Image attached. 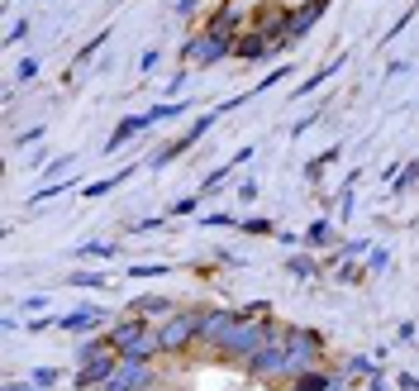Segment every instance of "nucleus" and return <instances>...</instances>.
Instances as JSON below:
<instances>
[{
    "instance_id": "nucleus-21",
    "label": "nucleus",
    "mask_w": 419,
    "mask_h": 391,
    "mask_svg": "<svg viewBox=\"0 0 419 391\" xmlns=\"http://www.w3.org/2000/svg\"><path fill=\"white\" fill-rule=\"evenodd\" d=\"M186 110H191V101H172V105H153V110H148V120H153V125H162V120H177V115H186Z\"/></svg>"
},
{
    "instance_id": "nucleus-30",
    "label": "nucleus",
    "mask_w": 419,
    "mask_h": 391,
    "mask_svg": "<svg viewBox=\"0 0 419 391\" xmlns=\"http://www.w3.org/2000/svg\"><path fill=\"white\" fill-rule=\"evenodd\" d=\"M167 267L162 262H138V267H129V277H162Z\"/></svg>"
},
{
    "instance_id": "nucleus-26",
    "label": "nucleus",
    "mask_w": 419,
    "mask_h": 391,
    "mask_svg": "<svg viewBox=\"0 0 419 391\" xmlns=\"http://www.w3.org/2000/svg\"><path fill=\"white\" fill-rule=\"evenodd\" d=\"M391 267V253L386 248H367V272H386Z\"/></svg>"
},
{
    "instance_id": "nucleus-40",
    "label": "nucleus",
    "mask_w": 419,
    "mask_h": 391,
    "mask_svg": "<svg viewBox=\"0 0 419 391\" xmlns=\"http://www.w3.org/2000/svg\"><path fill=\"white\" fill-rule=\"evenodd\" d=\"M24 34H29V20H20V24L10 29V34H5V38H10V43H20V38H24Z\"/></svg>"
},
{
    "instance_id": "nucleus-17",
    "label": "nucleus",
    "mask_w": 419,
    "mask_h": 391,
    "mask_svg": "<svg viewBox=\"0 0 419 391\" xmlns=\"http://www.w3.org/2000/svg\"><path fill=\"white\" fill-rule=\"evenodd\" d=\"M339 67H343V52H339V57H329V62H324V67H319V72H314L310 81H300V96H310V91H319V86H324V81L334 77Z\"/></svg>"
},
{
    "instance_id": "nucleus-34",
    "label": "nucleus",
    "mask_w": 419,
    "mask_h": 391,
    "mask_svg": "<svg viewBox=\"0 0 419 391\" xmlns=\"http://www.w3.org/2000/svg\"><path fill=\"white\" fill-rule=\"evenodd\" d=\"M38 77V57H24V62H20V81H34Z\"/></svg>"
},
{
    "instance_id": "nucleus-27",
    "label": "nucleus",
    "mask_w": 419,
    "mask_h": 391,
    "mask_svg": "<svg viewBox=\"0 0 419 391\" xmlns=\"http://www.w3.org/2000/svg\"><path fill=\"white\" fill-rule=\"evenodd\" d=\"M334 157H339V148H329V153H319V157H314V162H310V167H305V177H310V182H314V177H319V172H324V167H329Z\"/></svg>"
},
{
    "instance_id": "nucleus-2",
    "label": "nucleus",
    "mask_w": 419,
    "mask_h": 391,
    "mask_svg": "<svg viewBox=\"0 0 419 391\" xmlns=\"http://www.w3.org/2000/svg\"><path fill=\"white\" fill-rule=\"evenodd\" d=\"M272 334H277L272 315H258V320H253V315H243V320L234 325V334H229V339L214 348V358H229V363H248V358H253V353H258V348H262L267 339H272Z\"/></svg>"
},
{
    "instance_id": "nucleus-24",
    "label": "nucleus",
    "mask_w": 419,
    "mask_h": 391,
    "mask_svg": "<svg viewBox=\"0 0 419 391\" xmlns=\"http://www.w3.org/2000/svg\"><path fill=\"white\" fill-rule=\"evenodd\" d=\"M77 253H81V258H115V243H101V239H91V243H81Z\"/></svg>"
},
{
    "instance_id": "nucleus-5",
    "label": "nucleus",
    "mask_w": 419,
    "mask_h": 391,
    "mask_svg": "<svg viewBox=\"0 0 419 391\" xmlns=\"http://www.w3.org/2000/svg\"><path fill=\"white\" fill-rule=\"evenodd\" d=\"M234 43L229 34H214V29H200V34H191L182 43V62H196V67H214V62H224V57H234Z\"/></svg>"
},
{
    "instance_id": "nucleus-41",
    "label": "nucleus",
    "mask_w": 419,
    "mask_h": 391,
    "mask_svg": "<svg viewBox=\"0 0 419 391\" xmlns=\"http://www.w3.org/2000/svg\"><path fill=\"white\" fill-rule=\"evenodd\" d=\"M138 67H143V72H153V67H157V48L143 52V57H138Z\"/></svg>"
},
{
    "instance_id": "nucleus-31",
    "label": "nucleus",
    "mask_w": 419,
    "mask_h": 391,
    "mask_svg": "<svg viewBox=\"0 0 419 391\" xmlns=\"http://www.w3.org/2000/svg\"><path fill=\"white\" fill-rule=\"evenodd\" d=\"M410 182H419V162H410V167H400V177H395V191H405Z\"/></svg>"
},
{
    "instance_id": "nucleus-1",
    "label": "nucleus",
    "mask_w": 419,
    "mask_h": 391,
    "mask_svg": "<svg viewBox=\"0 0 419 391\" xmlns=\"http://www.w3.org/2000/svg\"><path fill=\"white\" fill-rule=\"evenodd\" d=\"M105 334H110V343H115L119 358H148V363H153L157 353H162L157 325H153V320H143V315H124V320H115Z\"/></svg>"
},
{
    "instance_id": "nucleus-37",
    "label": "nucleus",
    "mask_w": 419,
    "mask_h": 391,
    "mask_svg": "<svg viewBox=\"0 0 419 391\" xmlns=\"http://www.w3.org/2000/svg\"><path fill=\"white\" fill-rule=\"evenodd\" d=\"M191 210H196V196H182V201L172 206V215H191Z\"/></svg>"
},
{
    "instance_id": "nucleus-11",
    "label": "nucleus",
    "mask_w": 419,
    "mask_h": 391,
    "mask_svg": "<svg viewBox=\"0 0 419 391\" xmlns=\"http://www.w3.org/2000/svg\"><path fill=\"white\" fill-rule=\"evenodd\" d=\"M334 0H305L300 10H291V20H286V43H295V38H305L314 24H319V15L329 10Z\"/></svg>"
},
{
    "instance_id": "nucleus-38",
    "label": "nucleus",
    "mask_w": 419,
    "mask_h": 391,
    "mask_svg": "<svg viewBox=\"0 0 419 391\" xmlns=\"http://www.w3.org/2000/svg\"><path fill=\"white\" fill-rule=\"evenodd\" d=\"M205 225H214V229H219V225H238L234 215H224V210H219V215H205Z\"/></svg>"
},
{
    "instance_id": "nucleus-13",
    "label": "nucleus",
    "mask_w": 419,
    "mask_h": 391,
    "mask_svg": "<svg viewBox=\"0 0 419 391\" xmlns=\"http://www.w3.org/2000/svg\"><path fill=\"white\" fill-rule=\"evenodd\" d=\"M267 52H277V43H272L262 29H248V34H238L234 57H243V62H258V57H267Z\"/></svg>"
},
{
    "instance_id": "nucleus-12",
    "label": "nucleus",
    "mask_w": 419,
    "mask_h": 391,
    "mask_svg": "<svg viewBox=\"0 0 419 391\" xmlns=\"http://www.w3.org/2000/svg\"><path fill=\"white\" fill-rule=\"evenodd\" d=\"M143 129H153V120H148V110H143V115H124V120L115 125V134L105 138V153H119V148L129 143L133 134H143Z\"/></svg>"
},
{
    "instance_id": "nucleus-28",
    "label": "nucleus",
    "mask_w": 419,
    "mask_h": 391,
    "mask_svg": "<svg viewBox=\"0 0 419 391\" xmlns=\"http://www.w3.org/2000/svg\"><path fill=\"white\" fill-rule=\"evenodd\" d=\"M105 38H110V29H101V34H96V38H91V43H86V48L77 52V62H91V57L101 52V43H105Z\"/></svg>"
},
{
    "instance_id": "nucleus-25",
    "label": "nucleus",
    "mask_w": 419,
    "mask_h": 391,
    "mask_svg": "<svg viewBox=\"0 0 419 391\" xmlns=\"http://www.w3.org/2000/svg\"><path fill=\"white\" fill-rule=\"evenodd\" d=\"M343 372H348V377H372V372H376V363H372V358H348V363H343Z\"/></svg>"
},
{
    "instance_id": "nucleus-32",
    "label": "nucleus",
    "mask_w": 419,
    "mask_h": 391,
    "mask_svg": "<svg viewBox=\"0 0 419 391\" xmlns=\"http://www.w3.org/2000/svg\"><path fill=\"white\" fill-rule=\"evenodd\" d=\"M248 234H272V220H238Z\"/></svg>"
},
{
    "instance_id": "nucleus-16",
    "label": "nucleus",
    "mask_w": 419,
    "mask_h": 391,
    "mask_svg": "<svg viewBox=\"0 0 419 391\" xmlns=\"http://www.w3.org/2000/svg\"><path fill=\"white\" fill-rule=\"evenodd\" d=\"M219 115H224V110H219V105H214V110H210V115H200V120H196V125H191V129L182 134V143H186V148H196V143H200V138H205V134H210V125H214V120H219Z\"/></svg>"
},
{
    "instance_id": "nucleus-6",
    "label": "nucleus",
    "mask_w": 419,
    "mask_h": 391,
    "mask_svg": "<svg viewBox=\"0 0 419 391\" xmlns=\"http://www.w3.org/2000/svg\"><path fill=\"white\" fill-rule=\"evenodd\" d=\"M248 372L253 377H262V382H277V377H286V325H277V334L262 343L258 353L248 358Z\"/></svg>"
},
{
    "instance_id": "nucleus-42",
    "label": "nucleus",
    "mask_w": 419,
    "mask_h": 391,
    "mask_svg": "<svg viewBox=\"0 0 419 391\" xmlns=\"http://www.w3.org/2000/svg\"><path fill=\"white\" fill-rule=\"evenodd\" d=\"M400 387H405V391H419V377H415V372H405V377H400Z\"/></svg>"
},
{
    "instance_id": "nucleus-3",
    "label": "nucleus",
    "mask_w": 419,
    "mask_h": 391,
    "mask_svg": "<svg viewBox=\"0 0 419 391\" xmlns=\"http://www.w3.org/2000/svg\"><path fill=\"white\" fill-rule=\"evenodd\" d=\"M329 358V343L319 329H305V325H286V382L310 372V367H324Z\"/></svg>"
},
{
    "instance_id": "nucleus-20",
    "label": "nucleus",
    "mask_w": 419,
    "mask_h": 391,
    "mask_svg": "<svg viewBox=\"0 0 419 391\" xmlns=\"http://www.w3.org/2000/svg\"><path fill=\"white\" fill-rule=\"evenodd\" d=\"M286 272H291V277H300V282H310L314 272H319V262L305 258V253H295V258H286Z\"/></svg>"
},
{
    "instance_id": "nucleus-18",
    "label": "nucleus",
    "mask_w": 419,
    "mask_h": 391,
    "mask_svg": "<svg viewBox=\"0 0 419 391\" xmlns=\"http://www.w3.org/2000/svg\"><path fill=\"white\" fill-rule=\"evenodd\" d=\"M129 172H133V167H124V172H115V177H105V182H91L86 191H81V196H86V201H96V196H105V191H115L119 182H129Z\"/></svg>"
},
{
    "instance_id": "nucleus-23",
    "label": "nucleus",
    "mask_w": 419,
    "mask_h": 391,
    "mask_svg": "<svg viewBox=\"0 0 419 391\" xmlns=\"http://www.w3.org/2000/svg\"><path fill=\"white\" fill-rule=\"evenodd\" d=\"M72 287H86V291H101V287H110V277H105V272H72Z\"/></svg>"
},
{
    "instance_id": "nucleus-45",
    "label": "nucleus",
    "mask_w": 419,
    "mask_h": 391,
    "mask_svg": "<svg viewBox=\"0 0 419 391\" xmlns=\"http://www.w3.org/2000/svg\"><path fill=\"white\" fill-rule=\"evenodd\" d=\"M343 391H348V387H343Z\"/></svg>"
},
{
    "instance_id": "nucleus-36",
    "label": "nucleus",
    "mask_w": 419,
    "mask_h": 391,
    "mask_svg": "<svg viewBox=\"0 0 419 391\" xmlns=\"http://www.w3.org/2000/svg\"><path fill=\"white\" fill-rule=\"evenodd\" d=\"M358 277H362V272H358V267H353V262L343 258V267H339V282H358Z\"/></svg>"
},
{
    "instance_id": "nucleus-14",
    "label": "nucleus",
    "mask_w": 419,
    "mask_h": 391,
    "mask_svg": "<svg viewBox=\"0 0 419 391\" xmlns=\"http://www.w3.org/2000/svg\"><path fill=\"white\" fill-rule=\"evenodd\" d=\"M205 29H214V34H229V38H238V34H243V15L234 10V0H224V5H219V10L210 15V20H205Z\"/></svg>"
},
{
    "instance_id": "nucleus-8",
    "label": "nucleus",
    "mask_w": 419,
    "mask_h": 391,
    "mask_svg": "<svg viewBox=\"0 0 419 391\" xmlns=\"http://www.w3.org/2000/svg\"><path fill=\"white\" fill-rule=\"evenodd\" d=\"M243 320V311H224V306H214V311H205V325H200V343H205L210 353L219 348V343L234 334V325Z\"/></svg>"
},
{
    "instance_id": "nucleus-29",
    "label": "nucleus",
    "mask_w": 419,
    "mask_h": 391,
    "mask_svg": "<svg viewBox=\"0 0 419 391\" xmlns=\"http://www.w3.org/2000/svg\"><path fill=\"white\" fill-rule=\"evenodd\" d=\"M29 382H38V387H52V382H57V367H34V372H29Z\"/></svg>"
},
{
    "instance_id": "nucleus-7",
    "label": "nucleus",
    "mask_w": 419,
    "mask_h": 391,
    "mask_svg": "<svg viewBox=\"0 0 419 391\" xmlns=\"http://www.w3.org/2000/svg\"><path fill=\"white\" fill-rule=\"evenodd\" d=\"M157 382V372L148 358H119V367H115V377L105 382V387L96 391H148Z\"/></svg>"
},
{
    "instance_id": "nucleus-44",
    "label": "nucleus",
    "mask_w": 419,
    "mask_h": 391,
    "mask_svg": "<svg viewBox=\"0 0 419 391\" xmlns=\"http://www.w3.org/2000/svg\"><path fill=\"white\" fill-rule=\"evenodd\" d=\"M148 391H153V387H148Z\"/></svg>"
},
{
    "instance_id": "nucleus-39",
    "label": "nucleus",
    "mask_w": 419,
    "mask_h": 391,
    "mask_svg": "<svg viewBox=\"0 0 419 391\" xmlns=\"http://www.w3.org/2000/svg\"><path fill=\"white\" fill-rule=\"evenodd\" d=\"M5 391H48V387H38V382H5Z\"/></svg>"
},
{
    "instance_id": "nucleus-22",
    "label": "nucleus",
    "mask_w": 419,
    "mask_h": 391,
    "mask_svg": "<svg viewBox=\"0 0 419 391\" xmlns=\"http://www.w3.org/2000/svg\"><path fill=\"white\" fill-rule=\"evenodd\" d=\"M234 167H238V162H224L219 172H210V177H205V186H200V196H210V191H219V186H224L229 177H234Z\"/></svg>"
},
{
    "instance_id": "nucleus-15",
    "label": "nucleus",
    "mask_w": 419,
    "mask_h": 391,
    "mask_svg": "<svg viewBox=\"0 0 419 391\" xmlns=\"http://www.w3.org/2000/svg\"><path fill=\"white\" fill-rule=\"evenodd\" d=\"M177 311H182V306H172L167 296H138L129 306V315H143V320H157V325H162L167 315H177Z\"/></svg>"
},
{
    "instance_id": "nucleus-4",
    "label": "nucleus",
    "mask_w": 419,
    "mask_h": 391,
    "mask_svg": "<svg viewBox=\"0 0 419 391\" xmlns=\"http://www.w3.org/2000/svg\"><path fill=\"white\" fill-rule=\"evenodd\" d=\"M200 325H205V311H177L157 325V339H162V353H186L200 343Z\"/></svg>"
},
{
    "instance_id": "nucleus-33",
    "label": "nucleus",
    "mask_w": 419,
    "mask_h": 391,
    "mask_svg": "<svg viewBox=\"0 0 419 391\" xmlns=\"http://www.w3.org/2000/svg\"><path fill=\"white\" fill-rule=\"evenodd\" d=\"M43 138V125H34V129H24L20 138H15V148H24V143H38Z\"/></svg>"
},
{
    "instance_id": "nucleus-9",
    "label": "nucleus",
    "mask_w": 419,
    "mask_h": 391,
    "mask_svg": "<svg viewBox=\"0 0 419 391\" xmlns=\"http://www.w3.org/2000/svg\"><path fill=\"white\" fill-rule=\"evenodd\" d=\"M115 367H119V353H115V348H105V353H96V358H86V363H81V372H77V387H81V391H96V387H105V382L115 377Z\"/></svg>"
},
{
    "instance_id": "nucleus-10",
    "label": "nucleus",
    "mask_w": 419,
    "mask_h": 391,
    "mask_svg": "<svg viewBox=\"0 0 419 391\" xmlns=\"http://www.w3.org/2000/svg\"><path fill=\"white\" fill-rule=\"evenodd\" d=\"M105 320L110 315L101 306H77V311L57 315V329H67V334H96V329H105Z\"/></svg>"
},
{
    "instance_id": "nucleus-43",
    "label": "nucleus",
    "mask_w": 419,
    "mask_h": 391,
    "mask_svg": "<svg viewBox=\"0 0 419 391\" xmlns=\"http://www.w3.org/2000/svg\"><path fill=\"white\" fill-rule=\"evenodd\" d=\"M286 391H295V387H286Z\"/></svg>"
},
{
    "instance_id": "nucleus-19",
    "label": "nucleus",
    "mask_w": 419,
    "mask_h": 391,
    "mask_svg": "<svg viewBox=\"0 0 419 391\" xmlns=\"http://www.w3.org/2000/svg\"><path fill=\"white\" fill-rule=\"evenodd\" d=\"M305 243H310V248H324V243H334V225H329V220H314L310 229H305Z\"/></svg>"
},
{
    "instance_id": "nucleus-35",
    "label": "nucleus",
    "mask_w": 419,
    "mask_h": 391,
    "mask_svg": "<svg viewBox=\"0 0 419 391\" xmlns=\"http://www.w3.org/2000/svg\"><path fill=\"white\" fill-rule=\"evenodd\" d=\"M67 167H72V157H52V162H48V177H62Z\"/></svg>"
}]
</instances>
